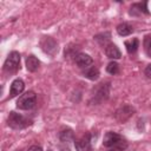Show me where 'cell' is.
Masks as SVG:
<instances>
[{
    "label": "cell",
    "mask_w": 151,
    "mask_h": 151,
    "mask_svg": "<svg viewBox=\"0 0 151 151\" xmlns=\"http://www.w3.org/2000/svg\"><path fill=\"white\" fill-rule=\"evenodd\" d=\"M103 145L106 146V147H116L117 150L123 151L127 147V142L120 134H118L116 132H112V131H109L104 136Z\"/></svg>",
    "instance_id": "6da1fadb"
},
{
    "label": "cell",
    "mask_w": 151,
    "mask_h": 151,
    "mask_svg": "<svg viewBox=\"0 0 151 151\" xmlns=\"http://www.w3.org/2000/svg\"><path fill=\"white\" fill-rule=\"evenodd\" d=\"M37 104V96L33 91H28L19 97L17 100V107L19 110H31Z\"/></svg>",
    "instance_id": "7a4b0ae2"
},
{
    "label": "cell",
    "mask_w": 151,
    "mask_h": 151,
    "mask_svg": "<svg viewBox=\"0 0 151 151\" xmlns=\"http://www.w3.org/2000/svg\"><path fill=\"white\" fill-rule=\"evenodd\" d=\"M7 124L8 126H11L12 129L15 130H21L27 127L31 124V120H28L27 118H25L22 114L17 113V112H11L8 118H7Z\"/></svg>",
    "instance_id": "3957f363"
},
{
    "label": "cell",
    "mask_w": 151,
    "mask_h": 151,
    "mask_svg": "<svg viewBox=\"0 0 151 151\" xmlns=\"http://www.w3.org/2000/svg\"><path fill=\"white\" fill-rule=\"evenodd\" d=\"M20 68V54L17 51H12L4 63V71L7 73H14Z\"/></svg>",
    "instance_id": "277c9868"
},
{
    "label": "cell",
    "mask_w": 151,
    "mask_h": 151,
    "mask_svg": "<svg viewBox=\"0 0 151 151\" xmlns=\"http://www.w3.org/2000/svg\"><path fill=\"white\" fill-rule=\"evenodd\" d=\"M40 45H41L42 51H44L45 53L50 54V55H54V54L58 52V44H57V41H55L53 38H51V37H45V38L41 40Z\"/></svg>",
    "instance_id": "5b68a950"
},
{
    "label": "cell",
    "mask_w": 151,
    "mask_h": 151,
    "mask_svg": "<svg viewBox=\"0 0 151 151\" xmlns=\"http://www.w3.org/2000/svg\"><path fill=\"white\" fill-rule=\"evenodd\" d=\"M74 146L77 151H90L92 149V142H91V136L85 134L78 139L74 140Z\"/></svg>",
    "instance_id": "8992f818"
},
{
    "label": "cell",
    "mask_w": 151,
    "mask_h": 151,
    "mask_svg": "<svg viewBox=\"0 0 151 151\" xmlns=\"http://www.w3.org/2000/svg\"><path fill=\"white\" fill-rule=\"evenodd\" d=\"M24 88H25V83H24V80L20 79V78L14 79V80L12 81V84H11V88H9V98H14V97L21 94L22 91H24Z\"/></svg>",
    "instance_id": "52a82bcc"
},
{
    "label": "cell",
    "mask_w": 151,
    "mask_h": 151,
    "mask_svg": "<svg viewBox=\"0 0 151 151\" xmlns=\"http://www.w3.org/2000/svg\"><path fill=\"white\" fill-rule=\"evenodd\" d=\"M109 97V84H100V86L94 92L92 100L94 103H101Z\"/></svg>",
    "instance_id": "ba28073f"
},
{
    "label": "cell",
    "mask_w": 151,
    "mask_h": 151,
    "mask_svg": "<svg viewBox=\"0 0 151 151\" xmlns=\"http://www.w3.org/2000/svg\"><path fill=\"white\" fill-rule=\"evenodd\" d=\"M133 112H134L133 107H131L129 105H124V106H122L120 109H118L116 111V118L119 122H125L133 114Z\"/></svg>",
    "instance_id": "9c48e42d"
},
{
    "label": "cell",
    "mask_w": 151,
    "mask_h": 151,
    "mask_svg": "<svg viewBox=\"0 0 151 151\" xmlns=\"http://www.w3.org/2000/svg\"><path fill=\"white\" fill-rule=\"evenodd\" d=\"M74 61L78 65V67H80L83 70L88 67V66H91L92 63H93L92 58L88 54H86V53H77L74 55Z\"/></svg>",
    "instance_id": "30bf717a"
},
{
    "label": "cell",
    "mask_w": 151,
    "mask_h": 151,
    "mask_svg": "<svg viewBox=\"0 0 151 151\" xmlns=\"http://www.w3.org/2000/svg\"><path fill=\"white\" fill-rule=\"evenodd\" d=\"M104 47H105V54H106L107 58L113 59V60L122 58V52L119 51V48L117 47V45H114V44H112V42H109V44H106V46H104Z\"/></svg>",
    "instance_id": "8fae6325"
},
{
    "label": "cell",
    "mask_w": 151,
    "mask_h": 151,
    "mask_svg": "<svg viewBox=\"0 0 151 151\" xmlns=\"http://www.w3.org/2000/svg\"><path fill=\"white\" fill-rule=\"evenodd\" d=\"M131 15H142V14H149L147 11V4L146 2H137L133 4L130 8Z\"/></svg>",
    "instance_id": "7c38bea8"
},
{
    "label": "cell",
    "mask_w": 151,
    "mask_h": 151,
    "mask_svg": "<svg viewBox=\"0 0 151 151\" xmlns=\"http://www.w3.org/2000/svg\"><path fill=\"white\" fill-rule=\"evenodd\" d=\"M39 65H40V61L35 55L31 54L26 58V68L29 72H35L39 68Z\"/></svg>",
    "instance_id": "4fadbf2b"
},
{
    "label": "cell",
    "mask_w": 151,
    "mask_h": 151,
    "mask_svg": "<svg viewBox=\"0 0 151 151\" xmlns=\"http://www.w3.org/2000/svg\"><path fill=\"white\" fill-rule=\"evenodd\" d=\"M83 74H84V77H86L90 80H97L99 78V70L96 66L91 65L83 70Z\"/></svg>",
    "instance_id": "5bb4252c"
},
{
    "label": "cell",
    "mask_w": 151,
    "mask_h": 151,
    "mask_svg": "<svg viewBox=\"0 0 151 151\" xmlns=\"http://www.w3.org/2000/svg\"><path fill=\"white\" fill-rule=\"evenodd\" d=\"M59 139L63 144H68L70 142L74 140V133L71 129H64L59 133Z\"/></svg>",
    "instance_id": "9a60e30c"
},
{
    "label": "cell",
    "mask_w": 151,
    "mask_h": 151,
    "mask_svg": "<svg viewBox=\"0 0 151 151\" xmlns=\"http://www.w3.org/2000/svg\"><path fill=\"white\" fill-rule=\"evenodd\" d=\"M133 32V27L127 22H122L117 26V33L122 37H127Z\"/></svg>",
    "instance_id": "2e32d148"
},
{
    "label": "cell",
    "mask_w": 151,
    "mask_h": 151,
    "mask_svg": "<svg viewBox=\"0 0 151 151\" xmlns=\"http://www.w3.org/2000/svg\"><path fill=\"white\" fill-rule=\"evenodd\" d=\"M125 47H126L127 53H130V54L134 53V52L138 50V47H139V41H138V39H137V38H133V39H131V40H126V41H125Z\"/></svg>",
    "instance_id": "e0dca14e"
},
{
    "label": "cell",
    "mask_w": 151,
    "mask_h": 151,
    "mask_svg": "<svg viewBox=\"0 0 151 151\" xmlns=\"http://www.w3.org/2000/svg\"><path fill=\"white\" fill-rule=\"evenodd\" d=\"M106 71L110 73V74H117L119 72V65L116 63V61H111L109 63V65L106 66Z\"/></svg>",
    "instance_id": "ac0fdd59"
},
{
    "label": "cell",
    "mask_w": 151,
    "mask_h": 151,
    "mask_svg": "<svg viewBox=\"0 0 151 151\" xmlns=\"http://www.w3.org/2000/svg\"><path fill=\"white\" fill-rule=\"evenodd\" d=\"M144 50H145L146 54L151 58V35L145 37V39H144Z\"/></svg>",
    "instance_id": "d6986e66"
},
{
    "label": "cell",
    "mask_w": 151,
    "mask_h": 151,
    "mask_svg": "<svg viewBox=\"0 0 151 151\" xmlns=\"http://www.w3.org/2000/svg\"><path fill=\"white\" fill-rule=\"evenodd\" d=\"M144 74L146 76L147 79H151V64H149V65L145 67V70H144Z\"/></svg>",
    "instance_id": "ffe728a7"
},
{
    "label": "cell",
    "mask_w": 151,
    "mask_h": 151,
    "mask_svg": "<svg viewBox=\"0 0 151 151\" xmlns=\"http://www.w3.org/2000/svg\"><path fill=\"white\" fill-rule=\"evenodd\" d=\"M27 151H42V149H41V146H38V145H33V146H31Z\"/></svg>",
    "instance_id": "44dd1931"
},
{
    "label": "cell",
    "mask_w": 151,
    "mask_h": 151,
    "mask_svg": "<svg viewBox=\"0 0 151 151\" xmlns=\"http://www.w3.org/2000/svg\"><path fill=\"white\" fill-rule=\"evenodd\" d=\"M60 151H71L70 147H68V144L66 146H60Z\"/></svg>",
    "instance_id": "7402d4cb"
}]
</instances>
